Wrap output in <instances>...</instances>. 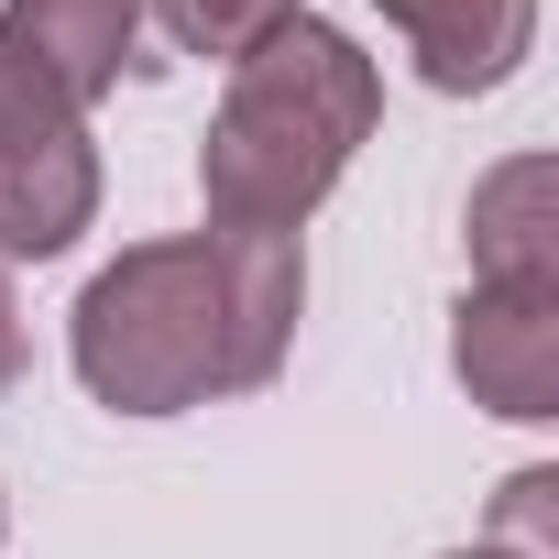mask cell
<instances>
[{"mask_svg":"<svg viewBox=\"0 0 559 559\" xmlns=\"http://www.w3.org/2000/svg\"><path fill=\"white\" fill-rule=\"evenodd\" d=\"M308 319V252L297 241H230L165 230L88 274L67 319V362L110 417H187L209 395H252L286 373Z\"/></svg>","mask_w":559,"mask_h":559,"instance_id":"cell-1","label":"cell"},{"mask_svg":"<svg viewBox=\"0 0 559 559\" xmlns=\"http://www.w3.org/2000/svg\"><path fill=\"white\" fill-rule=\"evenodd\" d=\"M373 121H384V78H373V56L341 23L297 12L286 34H263L230 67V88L209 110V143H198L209 230L297 241L319 219V198L352 176V154L373 143Z\"/></svg>","mask_w":559,"mask_h":559,"instance_id":"cell-2","label":"cell"},{"mask_svg":"<svg viewBox=\"0 0 559 559\" xmlns=\"http://www.w3.org/2000/svg\"><path fill=\"white\" fill-rule=\"evenodd\" d=\"M450 373L472 406H493L515 428L559 417V286H461Z\"/></svg>","mask_w":559,"mask_h":559,"instance_id":"cell-3","label":"cell"},{"mask_svg":"<svg viewBox=\"0 0 559 559\" xmlns=\"http://www.w3.org/2000/svg\"><path fill=\"white\" fill-rule=\"evenodd\" d=\"M0 45H12L78 121L121 88V78H154L165 56L143 45V0H12L0 12Z\"/></svg>","mask_w":559,"mask_h":559,"instance_id":"cell-4","label":"cell"},{"mask_svg":"<svg viewBox=\"0 0 559 559\" xmlns=\"http://www.w3.org/2000/svg\"><path fill=\"white\" fill-rule=\"evenodd\" d=\"M99 219V143L88 121H45L0 143V263H56Z\"/></svg>","mask_w":559,"mask_h":559,"instance_id":"cell-5","label":"cell"},{"mask_svg":"<svg viewBox=\"0 0 559 559\" xmlns=\"http://www.w3.org/2000/svg\"><path fill=\"white\" fill-rule=\"evenodd\" d=\"M373 12L406 34V56H417V78L439 99L504 88L526 67V45H537V0H373Z\"/></svg>","mask_w":559,"mask_h":559,"instance_id":"cell-6","label":"cell"},{"mask_svg":"<svg viewBox=\"0 0 559 559\" xmlns=\"http://www.w3.org/2000/svg\"><path fill=\"white\" fill-rule=\"evenodd\" d=\"M461 241H472V286H559V176H548V154H504L472 187Z\"/></svg>","mask_w":559,"mask_h":559,"instance_id":"cell-7","label":"cell"},{"mask_svg":"<svg viewBox=\"0 0 559 559\" xmlns=\"http://www.w3.org/2000/svg\"><path fill=\"white\" fill-rule=\"evenodd\" d=\"M308 0H143V23L176 45V56H209V67H241L263 34H286Z\"/></svg>","mask_w":559,"mask_h":559,"instance_id":"cell-8","label":"cell"},{"mask_svg":"<svg viewBox=\"0 0 559 559\" xmlns=\"http://www.w3.org/2000/svg\"><path fill=\"white\" fill-rule=\"evenodd\" d=\"M548 493H559V472H515L483 548H504V559H559V548H548Z\"/></svg>","mask_w":559,"mask_h":559,"instance_id":"cell-9","label":"cell"},{"mask_svg":"<svg viewBox=\"0 0 559 559\" xmlns=\"http://www.w3.org/2000/svg\"><path fill=\"white\" fill-rule=\"evenodd\" d=\"M45 121H78V110H67V99H56L12 45H0V143H12V132H45Z\"/></svg>","mask_w":559,"mask_h":559,"instance_id":"cell-10","label":"cell"},{"mask_svg":"<svg viewBox=\"0 0 559 559\" xmlns=\"http://www.w3.org/2000/svg\"><path fill=\"white\" fill-rule=\"evenodd\" d=\"M23 362H34V341H23V297H12V274H0V395L23 384Z\"/></svg>","mask_w":559,"mask_h":559,"instance_id":"cell-11","label":"cell"},{"mask_svg":"<svg viewBox=\"0 0 559 559\" xmlns=\"http://www.w3.org/2000/svg\"><path fill=\"white\" fill-rule=\"evenodd\" d=\"M450 559H504V548H450Z\"/></svg>","mask_w":559,"mask_h":559,"instance_id":"cell-12","label":"cell"},{"mask_svg":"<svg viewBox=\"0 0 559 559\" xmlns=\"http://www.w3.org/2000/svg\"><path fill=\"white\" fill-rule=\"evenodd\" d=\"M0 526H12V493H0Z\"/></svg>","mask_w":559,"mask_h":559,"instance_id":"cell-13","label":"cell"}]
</instances>
